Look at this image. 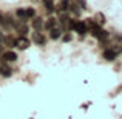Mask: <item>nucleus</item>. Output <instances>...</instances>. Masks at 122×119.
<instances>
[{"instance_id":"nucleus-1","label":"nucleus","mask_w":122,"mask_h":119,"mask_svg":"<svg viewBox=\"0 0 122 119\" xmlns=\"http://www.w3.org/2000/svg\"><path fill=\"white\" fill-rule=\"evenodd\" d=\"M74 31L79 34L81 37H83L86 33H88V26L85 25V20H77V23H76V28H74Z\"/></svg>"},{"instance_id":"nucleus-2","label":"nucleus","mask_w":122,"mask_h":119,"mask_svg":"<svg viewBox=\"0 0 122 119\" xmlns=\"http://www.w3.org/2000/svg\"><path fill=\"white\" fill-rule=\"evenodd\" d=\"M33 42L42 47V45H45V43H46V37H45L43 34L40 33V31H36V33H33Z\"/></svg>"},{"instance_id":"nucleus-3","label":"nucleus","mask_w":122,"mask_h":119,"mask_svg":"<svg viewBox=\"0 0 122 119\" xmlns=\"http://www.w3.org/2000/svg\"><path fill=\"white\" fill-rule=\"evenodd\" d=\"M17 60V54L14 51H6V53L2 54V62H15Z\"/></svg>"},{"instance_id":"nucleus-4","label":"nucleus","mask_w":122,"mask_h":119,"mask_svg":"<svg viewBox=\"0 0 122 119\" xmlns=\"http://www.w3.org/2000/svg\"><path fill=\"white\" fill-rule=\"evenodd\" d=\"M116 57H117V53L113 48H108V50L104 51V59L107 60V62H113V60H116Z\"/></svg>"},{"instance_id":"nucleus-5","label":"nucleus","mask_w":122,"mask_h":119,"mask_svg":"<svg viewBox=\"0 0 122 119\" xmlns=\"http://www.w3.org/2000/svg\"><path fill=\"white\" fill-rule=\"evenodd\" d=\"M0 74L3 76V78H11L12 76V68L8 65H5V63H2L0 65Z\"/></svg>"},{"instance_id":"nucleus-6","label":"nucleus","mask_w":122,"mask_h":119,"mask_svg":"<svg viewBox=\"0 0 122 119\" xmlns=\"http://www.w3.org/2000/svg\"><path fill=\"white\" fill-rule=\"evenodd\" d=\"M43 6H45V11L48 14H53L56 11V6H54V0H43Z\"/></svg>"},{"instance_id":"nucleus-7","label":"nucleus","mask_w":122,"mask_h":119,"mask_svg":"<svg viewBox=\"0 0 122 119\" xmlns=\"http://www.w3.org/2000/svg\"><path fill=\"white\" fill-rule=\"evenodd\" d=\"M17 47L20 48V50H26V48L30 47V40H28L25 36H20L17 39Z\"/></svg>"},{"instance_id":"nucleus-8","label":"nucleus","mask_w":122,"mask_h":119,"mask_svg":"<svg viewBox=\"0 0 122 119\" xmlns=\"http://www.w3.org/2000/svg\"><path fill=\"white\" fill-rule=\"evenodd\" d=\"M56 9H57L59 12L68 11V9H70V2H68V0H59V5H57Z\"/></svg>"},{"instance_id":"nucleus-9","label":"nucleus","mask_w":122,"mask_h":119,"mask_svg":"<svg viewBox=\"0 0 122 119\" xmlns=\"http://www.w3.org/2000/svg\"><path fill=\"white\" fill-rule=\"evenodd\" d=\"M3 43H5L6 47H9V48L17 47V39H14L12 36H5L3 37Z\"/></svg>"},{"instance_id":"nucleus-10","label":"nucleus","mask_w":122,"mask_h":119,"mask_svg":"<svg viewBox=\"0 0 122 119\" xmlns=\"http://www.w3.org/2000/svg\"><path fill=\"white\" fill-rule=\"evenodd\" d=\"M43 25H45V22H43V19L42 17H34V20H33V28L36 31H39L40 28H43Z\"/></svg>"},{"instance_id":"nucleus-11","label":"nucleus","mask_w":122,"mask_h":119,"mask_svg":"<svg viewBox=\"0 0 122 119\" xmlns=\"http://www.w3.org/2000/svg\"><path fill=\"white\" fill-rule=\"evenodd\" d=\"M50 37L53 40H57L62 37V30H57V28H53V30L50 31Z\"/></svg>"},{"instance_id":"nucleus-12","label":"nucleus","mask_w":122,"mask_h":119,"mask_svg":"<svg viewBox=\"0 0 122 119\" xmlns=\"http://www.w3.org/2000/svg\"><path fill=\"white\" fill-rule=\"evenodd\" d=\"M56 23H57V20H56V19H54V17H50L46 22H45V25H43V26L46 28V30H50V31H51L53 28H56Z\"/></svg>"},{"instance_id":"nucleus-13","label":"nucleus","mask_w":122,"mask_h":119,"mask_svg":"<svg viewBox=\"0 0 122 119\" xmlns=\"http://www.w3.org/2000/svg\"><path fill=\"white\" fill-rule=\"evenodd\" d=\"M15 16H17L19 19H20L22 22H26L28 19H26V11H25V8H19L17 11H15Z\"/></svg>"},{"instance_id":"nucleus-14","label":"nucleus","mask_w":122,"mask_h":119,"mask_svg":"<svg viewBox=\"0 0 122 119\" xmlns=\"http://www.w3.org/2000/svg\"><path fill=\"white\" fill-rule=\"evenodd\" d=\"M15 30H17L19 33H20V36H26V34H28V31H30V28H28L26 25H19V23H17Z\"/></svg>"},{"instance_id":"nucleus-15","label":"nucleus","mask_w":122,"mask_h":119,"mask_svg":"<svg viewBox=\"0 0 122 119\" xmlns=\"http://www.w3.org/2000/svg\"><path fill=\"white\" fill-rule=\"evenodd\" d=\"M70 11H71L74 16H79L81 14V6H79L77 3H71V5H70Z\"/></svg>"},{"instance_id":"nucleus-16","label":"nucleus","mask_w":122,"mask_h":119,"mask_svg":"<svg viewBox=\"0 0 122 119\" xmlns=\"http://www.w3.org/2000/svg\"><path fill=\"white\" fill-rule=\"evenodd\" d=\"M26 11V19H34L36 17V9L34 8H25Z\"/></svg>"},{"instance_id":"nucleus-17","label":"nucleus","mask_w":122,"mask_h":119,"mask_svg":"<svg viewBox=\"0 0 122 119\" xmlns=\"http://www.w3.org/2000/svg\"><path fill=\"white\" fill-rule=\"evenodd\" d=\"M96 19H97V25H104L105 23V16L102 12H96Z\"/></svg>"},{"instance_id":"nucleus-18","label":"nucleus","mask_w":122,"mask_h":119,"mask_svg":"<svg viewBox=\"0 0 122 119\" xmlns=\"http://www.w3.org/2000/svg\"><path fill=\"white\" fill-rule=\"evenodd\" d=\"M59 22H60V23H62V25H65V23H68V22H70V17H68V16H66V14H63V12H60Z\"/></svg>"},{"instance_id":"nucleus-19","label":"nucleus","mask_w":122,"mask_h":119,"mask_svg":"<svg viewBox=\"0 0 122 119\" xmlns=\"http://www.w3.org/2000/svg\"><path fill=\"white\" fill-rule=\"evenodd\" d=\"M76 23H77V20H74V19H70V22H68V28H70V30H73V31H74V28H76Z\"/></svg>"},{"instance_id":"nucleus-20","label":"nucleus","mask_w":122,"mask_h":119,"mask_svg":"<svg viewBox=\"0 0 122 119\" xmlns=\"http://www.w3.org/2000/svg\"><path fill=\"white\" fill-rule=\"evenodd\" d=\"M76 2L81 6V9H86V0H76Z\"/></svg>"},{"instance_id":"nucleus-21","label":"nucleus","mask_w":122,"mask_h":119,"mask_svg":"<svg viewBox=\"0 0 122 119\" xmlns=\"http://www.w3.org/2000/svg\"><path fill=\"white\" fill-rule=\"evenodd\" d=\"M63 42H71V34H65V36L62 37Z\"/></svg>"},{"instance_id":"nucleus-22","label":"nucleus","mask_w":122,"mask_h":119,"mask_svg":"<svg viewBox=\"0 0 122 119\" xmlns=\"http://www.w3.org/2000/svg\"><path fill=\"white\" fill-rule=\"evenodd\" d=\"M3 37H5V36H3V34H2V31H0V42H3Z\"/></svg>"},{"instance_id":"nucleus-23","label":"nucleus","mask_w":122,"mask_h":119,"mask_svg":"<svg viewBox=\"0 0 122 119\" xmlns=\"http://www.w3.org/2000/svg\"><path fill=\"white\" fill-rule=\"evenodd\" d=\"M3 53V48H2V45H0V54H2Z\"/></svg>"}]
</instances>
